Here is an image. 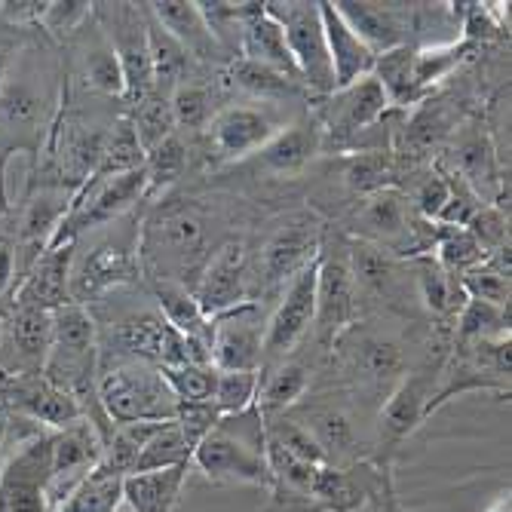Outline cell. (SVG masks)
<instances>
[{"mask_svg":"<svg viewBox=\"0 0 512 512\" xmlns=\"http://www.w3.org/2000/svg\"><path fill=\"white\" fill-rule=\"evenodd\" d=\"M138 261L142 267H151L157 279L163 283H178L191 292L197 286V276L206 264V258L212 252L209 249V215L203 206H197L194 200H172L163 203L151 212V218L145 221L142 240H138Z\"/></svg>","mask_w":512,"mask_h":512,"instance_id":"cell-1","label":"cell"},{"mask_svg":"<svg viewBox=\"0 0 512 512\" xmlns=\"http://www.w3.org/2000/svg\"><path fill=\"white\" fill-rule=\"evenodd\" d=\"M191 463L206 473L212 482H246V485H270L267 463V430L258 405L218 417V424L197 442Z\"/></svg>","mask_w":512,"mask_h":512,"instance_id":"cell-2","label":"cell"},{"mask_svg":"<svg viewBox=\"0 0 512 512\" xmlns=\"http://www.w3.org/2000/svg\"><path fill=\"white\" fill-rule=\"evenodd\" d=\"M40 375L53 387L65 390L77 399V405L96 396L99 381V338H96V319L89 316L83 304H62L53 310V338L50 353H46Z\"/></svg>","mask_w":512,"mask_h":512,"instance_id":"cell-3","label":"cell"},{"mask_svg":"<svg viewBox=\"0 0 512 512\" xmlns=\"http://www.w3.org/2000/svg\"><path fill=\"white\" fill-rule=\"evenodd\" d=\"M96 396L114 427L166 424L178 414V399L163 381L160 368L135 359L99 368Z\"/></svg>","mask_w":512,"mask_h":512,"instance_id":"cell-4","label":"cell"},{"mask_svg":"<svg viewBox=\"0 0 512 512\" xmlns=\"http://www.w3.org/2000/svg\"><path fill=\"white\" fill-rule=\"evenodd\" d=\"M264 10L283 28L289 56L298 68L301 83H307L319 96H332L335 80H332L329 46H325V31L319 19V4H301V0L279 4V0H267Z\"/></svg>","mask_w":512,"mask_h":512,"instance_id":"cell-5","label":"cell"},{"mask_svg":"<svg viewBox=\"0 0 512 512\" xmlns=\"http://www.w3.org/2000/svg\"><path fill=\"white\" fill-rule=\"evenodd\" d=\"M424 221L427 218L414 212L411 200L402 191L387 188L362 200L353 230L362 243L378 246L387 255H421L427 246H433L430 240H424Z\"/></svg>","mask_w":512,"mask_h":512,"instance_id":"cell-6","label":"cell"},{"mask_svg":"<svg viewBox=\"0 0 512 512\" xmlns=\"http://www.w3.org/2000/svg\"><path fill=\"white\" fill-rule=\"evenodd\" d=\"M322 243H325V227L313 212L289 215L261 246L258 267H255L258 286L264 292L286 286L295 273H301L310 261L319 258Z\"/></svg>","mask_w":512,"mask_h":512,"instance_id":"cell-7","label":"cell"},{"mask_svg":"<svg viewBox=\"0 0 512 512\" xmlns=\"http://www.w3.org/2000/svg\"><path fill=\"white\" fill-rule=\"evenodd\" d=\"M316 264L319 258L310 261L286 283V295L279 298L273 316L264 325L261 368L273 362H286V356L307 338L316 316Z\"/></svg>","mask_w":512,"mask_h":512,"instance_id":"cell-8","label":"cell"},{"mask_svg":"<svg viewBox=\"0 0 512 512\" xmlns=\"http://www.w3.org/2000/svg\"><path fill=\"white\" fill-rule=\"evenodd\" d=\"M43 96L25 77H7L0 86V206H7L4 197V169L7 160L19 151L31 157L40 154L43 142Z\"/></svg>","mask_w":512,"mask_h":512,"instance_id":"cell-9","label":"cell"},{"mask_svg":"<svg viewBox=\"0 0 512 512\" xmlns=\"http://www.w3.org/2000/svg\"><path fill=\"white\" fill-rule=\"evenodd\" d=\"M356 319V286L347 264V249H325L316 264V316L313 325L325 347H335Z\"/></svg>","mask_w":512,"mask_h":512,"instance_id":"cell-10","label":"cell"},{"mask_svg":"<svg viewBox=\"0 0 512 512\" xmlns=\"http://www.w3.org/2000/svg\"><path fill=\"white\" fill-rule=\"evenodd\" d=\"M53 433L28 439L0 473V512H50L46 482H50Z\"/></svg>","mask_w":512,"mask_h":512,"instance_id":"cell-11","label":"cell"},{"mask_svg":"<svg viewBox=\"0 0 512 512\" xmlns=\"http://www.w3.org/2000/svg\"><path fill=\"white\" fill-rule=\"evenodd\" d=\"M194 298L209 319L249 301V252L243 240H224L212 249L197 276Z\"/></svg>","mask_w":512,"mask_h":512,"instance_id":"cell-12","label":"cell"},{"mask_svg":"<svg viewBox=\"0 0 512 512\" xmlns=\"http://www.w3.org/2000/svg\"><path fill=\"white\" fill-rule=\"evenodd\" d=\"M142 276V261H138V249L105 240L92 246L83 255H74L71 279H68V295L74 304H83L105 295L108 289L135 283Z\"/></svg>","mask_w":512,"mask_h":512,"instance_id":"cell-13","label":"cell"},{"mask_svg":"<svg viewBox=\"0 0 512 512\" xmlns=\"http://www.w3.org/2000/svg\"><path fill=\"white\" fill-rule=\"evenodd\" d=\"M276 132H279L276 123L261 108H249V105L221 108L218 114H212V120L206 126L209 163L224 166V163L255 157Z\"/></svg>","mask_w":512,"mask_h":512,"instance_id":"cell-14","label":"cell"},{"mask_svg":"<svg viewBox=\"0 0 512 512\" xmlns=\"http://www.w3.org/2000/svg\"><path fill=\"white\" fill-rule=\"evenodd\" d=\"M105 439L89 421H77L65 430L53 433V457H50V482H46V503L50 512L83 482V476L102 460Z\"/></svg>","mask_w":512,"mask_h":512,"instance_id":"cell-15","label":"cell"},{"mask_svg":"<svg viewBox=\"0 0 512 512\" xmlns=\"http://www.w3.org/2000/svg\"><path fill=\"white\" fill-rule=\"evenodd\" d=\"M261 344L264 329L249 301L212 319L209 356L215 371H261Z\"/></svg>","mask_w":512,"mask_h":512,"instance_id":"cell-16","label":"cell"},{"mask_svg":"<svg viewBox=\"0 0 512 512\" xmlns=\"http://www.w3.org/2000/svg\"><path fill=\"white\" fill-rule=\"evenodd\" d=\"M0 399L28 421L53 427V433L83 421L77 399L53 387L43 375H0Z\"/></svg>","mask_w":512,"mask_h":512,"instance_id":"cell-17","label":"cell"},{"mask_svg":"<svg viewBox=\"0 0 512 512\" xmlns=\"http://www.w3.org/2000/svg\"><path fill=\"white\" fill-rule=\"evenodd\" d=\"M387 108L390 102L384 96V89L371 74L344 89H335L319 120L322 142H325V135H332L335 142H353L359 132L375 126L387 114Z\"/></svg>","mask_w":512,"mask_h":512,"instance_id":"cell-18","label":"cell"},{"mask_svg":"<svg viewBox=\"0 0 512 512\" xmlns=\"http://www.w3.org/2000/svg\"><path fill=\"white\" fill-rule=\"evenodd\" d=\"M436 371H411L399 378V387L390 393L381 411V448L396 451L417 427L430 417V399L436 393Z\"/></svg>","mask_w":512,"mask_h":512,"instance_id":"cell-19","label":"cell"},{"mask_svg":"<svg viewBox=\"0 0 512 512\" xmlns=\"http://www.w3.org/2000/svg\"><path fill=\"white\" fill-rule=\"evenodd\" d=\"M117 34H114V53L123 68L126 92L123 99L135 108L154 92V71H151V53H148V31L142 13H135L129 4H117Z\"/></svg>","mask_w":512,"mask_h":512,"instance_id":"cell-20","label":"cell"},{"mask_svg":"<svg viewBox=\"0 0 512 512\" xmlns=\"http://www.w3.org/2000/svg\"><path fill=\"white\" fill-rule=\"evenodd\" d=\"M50 338L53 313L16 301L10 319H4V341H0V350L16 359V371L10 375H40L46 353H50Z\"/></svg>","mask_w":512,"mask_h":512,"instance_id":"cell-21","label":"cell"},{"mask_svg":"<svg viewBox=\"0 0 512 512\" xmlns=\"http://www.w3.org/2000/svg\"><path fill=\"white\" fill-rule=\"evenodd\" d=\"M240 59L258 62L264 68H273L279 74H286L289 80L301 83L298 68L289 56V46L283 37V28H279L264 4H243V16H240Z\"/></svg>","mask_w":512,"mask_h":512,"instance_id":"cell-22","label":"cell"},{"mask_svg":"<svg viewBox=\"0 0 512 512\" xmlns=\"http://www.w3.org/2000/svg\"><path fill=\"white\" fill-rule=\"evenodd\" d=\"M319 19H322V31H325V46H329V62H332V80L335 89H344L362 77H368L375 71V53L350 31V25L341 19V13L335 10V4L322 0L319 4Z\"/></svg>","mask_w":512,"mask_h":512,"instance_id":"cell-23","label":"cell"},{"mask_svg":"<svg viewBox=\"0 0 512 512\" xmlns=\"http://www.w3.org/2000/svg\"><path fill=\"white\" fill-rule=\"evenodd\" d=\"M335 10L375 56L408 43V16L393 4H353V0H341V4H335Z\"/></svg>","mask_w":512,"mask_h":512,"instance_id":"cell-24","label":"cell"},{"mask_svg":"<svg viewBox=\"0 0 512 512\" xmlns=\"http://www.w3.org/2000/svg\"><path fill=\"white\" fill-rule=\"evenodd\" d=\"M74 246L77 243H62V246H50L46 249L28 279L22 283L16 301L19 304H31V307H40V310H59L62 304L71 301L68 295V279H71V264H74Z\"/></svg>","mask_w":512,"mask_h":512,"instance_id":"cell-25","label":"cell"},{"mask_svg":"<svg viewBox=\"0 0 512 512\" xmlns=\"http://www.w3.org/2000/svg\"><path fill=\"white\" fill-rule=\"evenodd\" d=\"M148 16L181 46L188 56L197 59H212L218 43L200 13V7L194 0H157V4H148Z\"/></svg>","mask_w":512,"mask_h":512,"instance_id":"cell-26","label":"cell"},{"mask_svg":"<svg viewBox=\"0 0 512 512\" xmlns=\"http://www.w3.org/2000/svg\"><path fill=\"white\" fill-rule=\"evenodd\" d=\"M319 151H322V129L316 120H310V123H295L289 129H279L255 154V160L273 175H295L304 166H310Z\"/></svg>","mask_w":512,"mask_h":512,"instance_id":"cell-27","label":"cell"},{"mask_svg":"<svg viewBox=\"0 0 512 512\" xmlns=\"http://www.w3.org/2000/svg\"><path fill=\"white\" fill-rule=\"evenodd\" d=\"M191 463L169 470H145V473H129L123 479V503H129L132 512H172L184 479H188Z\"/></svg>","mask_w":512,"mask_h":512,"instance_id":"cell-28","label":"cell"},{"mask_svg":"<svg viewBox=\"0 0 512 512\" xmlns=\"http://www.w3.org/2000/svg\"><path fill=\"white\" fill-rule=\"evenodd\" d=\"M105 145H108V129L86 126V123H68V129L62 135V175H68L74 181V194L99 172Z\"/></svg>","mask_w":512,"mask_h":512,"instance_id":"cell-29","label":"cell"},{"mask_svg":"<svg viewBox=\"0 0 512 512\" xmlns=\"http://www.w3.org/2000/svg\"><path fill=\"white\" fill-rule=\"evenodd\" d=\"M123 479V473L99 460L53 512H117L123 503Z\"/></svg>","mask_w":512,"mask_h":512,"instance_id":"cell-30","label":"cell"},{"mask_svg":"<svg viewBox=\"0 0 512 512\" xmlns=\"http://www.w3.org/2000/svg\"><path fill=\"white\" fill-rule=\"evenodd\" d=\"M154 295H157V304H160V316L172 325L178 335L209 344L212 319L200 310V304H197V298H194L191 289H184L178 283H163V279H157V283H154Z\"/></svg>","mask_w":512,"mask_h":512,"instance_id":"cell-31","label":"cell"},{"mask_svg":"<svg viewBox=\"0 0 512 512\" xmlns=\"http://www.w3.org/2000/svg\"><path fill=\"white\" fill-rule=\"evenodd\" d=\"M414 46H396V50L390 53H381L375 59V71H371V77H375L384 89V96L390 105H421L424 102V92L417 89V80H414Z\"/></svg>","mask_w":512,"mask_h":512,"instance_id":"cell-32","label":"cell"},{"mask_svg":"<svg viewBox=\"0 0 512 512\" xmlns=\"http://www.w3.org/2000/svg\"><path fill=\"white\" fill-rule=\"evenodd\" d=\"M145 31H148V53H151V71H154V92L169 99L172 92L184 83L188 74V53L145 13Z\"/></svg>","mask_w":512,"mask_h":512,"instance_id":"cell-33","label":"cell"},{"mask_svg":"<svg viewBox=\"0 0 512 512\" xmlns=\"http://www.w3.org/2000/svg\"><path fill=\"white\" fill-rule=\"evenodd\" d=\"M454 126L457 120L445 102H421L402 126V151H411V157H424L442 145V138Z\"/></svg>","mask_w":512,"mask_h":512,"instance_id":"cell-34","label":"cell"},{"mask_svg":"<svg viewBox=\"0 0 512 512\" xmlns=\"http://www.w3.org/2000/svg\"><path fill=\"white\" fill-rule=\"evenodd\" d=\"M68 203H71V194L68 191H59V188H46L40 191L37 200L28 203L25 215H22V230H19V240L31 249H43L50 246L53 234L59 230L65 212H68Z\"/></svg>","mask_w":512,"mask_h":512,"instance_id":"cell-35","label":"cell"},{"mask_svg":"<svg viewBox=\"0 0 512 512\" xmlns=\"http://www.w3.org/2000/svg\"><path fill=\"white\" fill-rule=\"evenodd\" d=\"M417 292H421L427 310L439 319H457L460 307L467 304V292L460 286V276L448 273L436 261L417 264Z\"/></svg>","mask_w":512,"mask_h":512,"instance_id":"cell-36","label":"cell"},{"mask_svg":"<svg viewBox=\"0 0 512 512\" xmlns=\"http://www.w3.org/2000/svg\"><path fill=\"white\" fill-rule=\"evenodd\" d=\"M396 175H399L396 154L390 151H362V154L347 157L344 163V184L362 200L393 188Z\"/></svg>","mask_w":512,"mask_h":512,"instance_id":"cell-37","label":"cell"},{"mask_svg":"<svg viewBox=\"0 0 512 512\" xmlns=\"http://www.w3.org/2000/svg\"><path fill=\"white\" fill-rule=\"evenodd\" d=\"M307 384H310V375H307L304 365H298V362H279L273 368V375H267L258 384L255 405H258V411L264 417L286 414V408H292L307 393Z\"/></svg>","mask_w":512,"mask_h":512,"instance_id":"cell-38","label":"cell"},{"mask_svg":"<svg viewBox=\"0 0 512 512\" xmlns=\"http://www.w3.org/2000/svg\"><path fill=\"white\" fill-rule=\"evenodd\" d=\"M347 264H350V276H353L356 292H368V295L390 292V286H393V255H387L384 249L356 240L347 246Z\"/></svg>","mask_w":512,"mask_h":512,"instance_id":"cell-39","label":"cell"},{"mask_svg":"<svg viewBox=\"0 0 512 512\" xmlns=\"http://www.w3.org/2000/svg\"><path fill=\"white\" fill-rule=\"evenodd\" d=\"M264 430H267V445L286 451L289 457H295L301 463H310V467H325V463H332L329 454H325L322 445L316 442V436L286 414L264 417Z\"/></svg>","mask_w":512,"mask_h":512,"instance_id":"cell-40","label":"cell"},{"mask_svg":"<svg viewBox=\"0 0 512 512\" xmlns=\"http://www.w3.org/2000/svg\"><path fill=\"white\" fill-rule=\"evenodd\" d=\"M191 454H194V442L184 436L178 421H169L148 439V445L142 448V454H138V460H135L132 473L181 467V463H191Z\"/></svg>","mask_w":512,"mask_h":512,"instance_id":"cell-41","label":"cell"},{"mask_svg":"<svg viewBox=\"0 0 512 512\" xmlns=\"http://www.w3.org/2000/svg\"><path fill=\"white\" fill-rule=\"evenodd\" d=\"M494 338H509V307H494L467 298V304L457 313V344L494 341Z\"/></svg>","mask_w":512,"mask_h":512,"instance_id":"cell-42","label":"cell"},{"mask_svg":"<svg viewBox=\"0 0 512 512\" xmlns=\"http://www.w3.org/2000/svg\"><path fill=\"white\" fill-rule=\"evenodd\" d=\"M142 169H145V197L163 194L188 169V148H184L178 135H169L166 142H160L145 154Z\"/></svg>","mask_w":512,"mask_h":512,"instance_id":"cell-43","label":"cell"},{"mask_svg":"<svg viewBox=\"0 0 512 512\" xmlns=\"http://www.w3.org/2000/svg\"><path fill=\"white\" fill-rule=\"evenodd\" d=\"M436 264L445 267L454 276L470 273L473 267H479L488 255L485 249L476 243V237L467 227H442L436 224Z\"/></svg>","mask_w":512,"mask_h":512,"instance_id":"cell-44","label":"cell"},{"mask_svg":"<svg viewBox=\"0 0 512 512\" xmlns=\"http://www.w3.org/2000/svg\"><path fill=\"white\" fill-rule=\"evenodd\" d=\"M457 175L470 184L479 194L482 184H497L503 188V181L497 178V163H494V148L488 142L485 132H467L457 145Z\"/></svg>","mask_w":512,"mask_h":512,"instance_id":"cell-45","label":"cell"},{"mask_svg":"<svg viewBox=\"0 0 512 512\" xmlns=\"http://www.w3.org/2000/svg\"><path fill=\"white\" fill-rule=\"evenodd\" d=\"M129 123L138 135V145H142V151L148 154L151 148H157L160 142H166L169 135H175V117H172V105L169 99L157 96V92H151V96L145 102H138L129 114Z\"/></svg>","mask_w":512,"mask_h":512,"instance_id":"cell-46","label":"cell"},{"mask_svg":"<svg viewBox=\"0 0 512 512\" xmlns=\"http://www.w3.org/2000/svg\"><path fill=\"white\" fill-rule=\"evenodd\" d=\"M145 166V151L138 145V135L129 123V117H120L114 123V129H108V145H105V157L102 166L92 178H108V175H123L132 169Z\"/></svg>","mask_w":512,"mask_h":512,"instance_id":"cell-47","label":"cell"},{"mask_svg":"<svg viewBox=\"0 0 512 512\" xmlns=\"http://www.w3.org/2000/svg\"><path fill=\"white\" fill-rule=\"evenodd\" d=\"M227 80L234 83L237 89L249 92V96H258V99H273V96H289L295 92V80H289L286 74H279L273 68H264L258 62H249V59H234L227 65Z\"/></svg>","mask_w":512,"mask_h":512,"instance_id":"cell-48","label":"cell"},{"mask_svg":"<svg viewBox=\"0 0 512 512\" xmlns=\"http://www.w3.org/2000/svg\"><path fill=\"white\" fill-rule=\"evenodd\" d=\"M353 362L365 378L378 381V384L405 375V359H402L399 347L393 341H384V338H368V335L359 338Z\"/></svg>","mask_w":512,"mask_h":512,"instance_id":"cell-49","label":"cell"},{"mask_svg":"<svg viewBox=\"0 0 512 512\" xmlns=\"http://www.w3.org/2000/svg\"><path fill=\"white\" fill-rule=\"evenodd\" d=\"M258 384H261V371H218L212 405L218 408L221 417L240 414L255 405Z\"/></svg>","mask_w":512,"mask_h":512,"instance_id":"cell-50","label":"cell"},{"mask_svg":"<svg viewBox=\"0 0 512 512\" xmlns=\"http://www.w3.org/2000/svg\"><path fill=\"white\" fill-rule=\"evenodd\" d=\"M163 381L178 402H212L218 371L212 365H172L160 368Z\"/></svg>","mask_w":512,"mask_h":512,"instance_id":"cell-51","label":"cell"},{"mask_svg":"<svg viewBox=\"0 0 512 512\" xmlns=\"http://www.w3.org/2000/svg\"><path fill=\"white\" fill-rule=\"evenodd\" d=\"M169 105H172L175 126L181 129H206L212 120V92L200 83L184 80L169 96Z\"/></svg>","mask_w":512,"mask_h":512,"instance_id":"cell-52","label":"cell"},{"mask_svg":"<svg viewBox=\"0 0 512 512\" xmlns=\"http://www.w3.org/2000/svg\"><path fill=\"white\" fill-rule=\"evenodd\" d=\"M470 43H445V46H430V50H417L414 53V80H417V89L430 92L433 83H439L460 59L467 53Z\"/></svg>","mask_w":512,"mask_h":512,"instance_id":"cell-53","label":"cell"},{"mask_svg":"<svg viewBox=\"0 0 512 512\" xmlns=\"http://www.w3.org/2000/svg\"><path fill=\"white\" fill-rule=\"evenodd\" d=\"M460 286L467 292V298H476L494 307H509V273L497 270L488 258L470 273H463Z\"/></svg>","mask_w":512,"mask_h":512,"instance_id":"cell-54","label":"cell"},{"mask_svg":"<svg viewBox=\"0 0 512 512\" xmlns=\"http://www.w3.org/2000/svg\"><path fill=\"white\" fill-rule=\"evenodd\" d=\"M86 83L92 89L105 92V96H117L123 99L126 92V80H123V68H120V59L114 53L111 43H102L96 46L89 56H86Z\"/></svg>","mask_w":512,"mask_h":512,"instance_id":"cell-55","label":"cell"},{"mask_svg":"<svg viewBox=\"0 0 512 512\" xmlns=\"http://www.w3.org/2000/svg\"><path fill=\"white\" fill-rule=\"evenodd\" d=\"M307 430L316 436V442L322 445L325 454H329V460H332V451H350L353 448V427L338 408H316L313 424Z\"/></svg>","mask_w":512,"mask_h":512,"instance_id":"cell-56","label":"cell"},{"mask_svg":"<svg viewBox=\"0 0 512 512\" xmlns=\"http://www.w3.org/2000/svg\"><path fill=\"white\" fill-rule=\"evenodd\" d=\"M448 197H451V172H430V175L414 188L411 206H414V212L421 215V218L436 221L439 212L445 209Z\"/></svg>","mask_w":512,"mask_h":512,"instance_id":"cell-57","label":"cell"},{"mask_svg":"<svg viewBox=\"0 0 512 512\" xmlns=\"http://www.w3.org/2000/svg\"><path fill=\"white\" fill-rule=\"evenodd\" d=\"M89 13H92V4H83V0H65V4H46V13L40 22H46V28L53 34H62V31L77 28Z\"/></svg>","mask_w":512,"mask_h":512,"instance_id":"cell-58","label":"cell"},{"mask_svg":"<svg viewBox=\"0 0 512 512\" xmlns=\"http://www.w3.org/2000/svg\"><path fill=\"white\" fill-rule=\"evenodd\" d=\"M46 13V4H4V16L13 22H40Z\"/></svg>","mask_w":512,"mask_h":512,"instance_id":"cell-59","label":"cell"},{"mask_svg":"<svg viewBox=\"0 0 512 512\" xmlns=\"http://www.w3.org/2000/svg\"><path fill=\"white\" fill-rule=\"evenodd\" d=\"M362 512H399V506L393 503V491H387L384 500H378L375 506H368V509H362Z\"/></svg>","mask_w":512,"mask_h":512,"instance_id":"cell-60","label":"cell"},{"mask_svg":"<svg viewBox=\"0 0 512 512\" xmlns=\"http://www.w3.org/2000/svg\"><path fill=\"white\" fill-rule=\"evenodd\" d=\"M485 512H512V500H509V491H503Z\"/></svg>","mask_w":512,"mask_h":512,"instance_id":"cell-61","label":"cell"},{"mask_svg":"<svg viewBox=\"0 0 512 512\" xmlns=\"http://www.w3.org/2000/svg\"><path fill=\"white\" fill-rule=\"evenodd\" d=\"M4 439H7V424H4V417H0V473H4V463H7V457H4Z\"/></svg>","mask_w":512,"mask_h":512,"instance_id":"cell-62","label":"cell"}]
</instances>
